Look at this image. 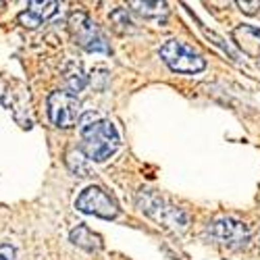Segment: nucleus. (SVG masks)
I'll return each instance as SVG.
<instances>
[{
  "label": "nucleus",
  "instance_id": "nucleus-7",
  "mask_svg": "<svg viewBox=\"0 0 260 260\" xmlns=\"http://www.w3.org/2000/svg\"><path fill=\"white\" fill-rule=\"evenodd\" d=\"M48 117L52 121V125L56 127H73L79 119V100L75 94L71 92H62V90H54L48 96Z\"/></svg>",
  "mask_w": 260,
  "mask_h": 260
},
{
  "label": "nucleus",
  "instance_id": "nucleus-11",
  "mask_svg": "<svg viewBox=\"0 0 260 260\" xmlns=\"http://www.w3.org/2000/svg\"><path fill=\"white\" fill-rule=\"evenodd\" d=\"M132 7L144 19H152V21H158V23H165V19L169 15V9L165 3H132Z\"/></svg>",
  "mask_w": 260,
  "mask_h": 260
},
{
  "label": "nucleus",
  "instance_id": "nucleus-5",
  "mask_svg": "<svg viewBox=\"0 0 260 260\" xmlns=\"http://www.w3.org/2000/svg\"><path fill=\"white\" fill-rule=\"evenodd\" d=\"M208 233L214 242L227 246L229 250H242L250 242V227L231 216H221L208 225Z\"/></svg>",
  "mask_w": 260,
  "mask_h": 260
},
{
  "label": "nucleus",
  "instance_id": "nucleus-8",
  "mask_svg": "<svg viewBox=\"0 0 260 260\" xmlns=\"http://www.w3.org/2000/svg\"><path fill=\"white\" fill-rule=\"evenodd\" d=\"M58 3H52V0H46V3H38V0H31L27 5V9L23 13H19L17 21L27 29H36L38 25H42L46 19H50L56 13Z\"/></svg>",
  "mask_w": 260,
  "mask_h": 260
},
{
  "label": "nucleus",
  "instance_id": "nucleus-3",
  "mask_svg": "<svg viewBox=\"0 0 260 260\" xmlns=\"http://www.w3.org/2000/svg\"><path fill=\"white\" fill-rule=\"evenodd\" d=\"M160 58L175 73H200L206 69V60L200 52L179 40H169L160 48Z\"/></svg>",
  "mask_w": 260,
  "mask_h": 260
},
{
  "label": "nucleus",
  "instance_id": "nucleus-14",
  "mask_svg": "<svg viewBox=\"0 0 260 260\" xmlns=\"http://www.w3.org/2000/svg\"><path fill=\"white\" fill-rule=\"evenodd\" d=\"M0 260H15V248L11 244L0 246Z\"/></svg>",
  "mask_w": 260,
  "mask_h": 260
},
{
  "label": "nucleus",
  "instance_id": "nucleus-1",
  "mask_svg": "<svg viewBox=\"0 0 260 260\" xmlns=\"http://www.w3.org/2000/svg\"><path fill=\"white\" fill-rule=\"evenodd\" d=\"M81 150L94 162H104L119 148V134L111 121L98 119L94 113L81 117Z\"/></svg>",
  "mask_w": 260,
  "mask_h": 260
},
{
  "label": "nucleus",
  "instance_id": "nucleus-15",
  "mask_svg": "<svg viewBox=\"0 0 260 260\" xmlns=\"http://www.w3.org/2000/svg\"><path fill=\"white\" fill-rule=\"evenodd\" d=\"M258 67H260V56H258Z\"/></svg>",
  "mask_w": 260,
  "mask_h": 260
},
{
  "label": "nucleus",
  "instance_id": "nucleus-12",
  "mask_svg": "<svg viewBox=\"0 0 260 260\" xmlns=\"http://www.w3.org/2000/svg\"><path fill=\"white\" fill-rule=\"evenodd\" d=\"M64 81H67V88L71 90V94L81 92L85 85H88V77H85L81 64H77V62H69L67 67H64Z\"/></svg>",
  "mask_w": 260,
  "mask_h": 260
},
{
  "label": "nucleus",
  "instance_id": "nucleus-4",
  "mask_svg": "<svg viewBox=\"0 0 260 260\" xmlns=\"http://www.w3.org/2000/svg\"><path fill=\"white\" fill-rule=\"evenodd\" d=\"M69 31L75 40V44L81 46L83 50H88V52H111V46H108L102 29L85 13L77 11V13L71 15Z\"/></svg>",
  "mask_w": 260,
  "mask_h": 260
},
{
  "label": "nucleus",
  "instance_id": "nucleus-9",
  "mask_svg": "<svg viewBox=\"0 0 260 260\" xmlns=\"http://www.w3.org/2000/svg\"><path fill=\"white\" fill-rule=\"evenodd\" d=\"M233 40L237 42L246 54L252 56H260V27H252V25H240L233 29Z\"/></svg>",
  "mask_w": 260,
  "mask_h": 260
},
{
  "label": "nucleus",
  "instance_id": "nucleus-6",
  "mask_svg": "<svg viewBox=\"0 0 260 260\" xmlns=\"http://www.w3.org/2000/svg\"><path fill=\"white\" fill-rule=\"evenodd\" d=\"M75 208L79 212L85 214H94L100 219H117L119 214V206L115 202L113 196H108V191L98 187V185H90L88 189H83L79 193V198L75 200Z\"/></svg>",
  "mask_w": 260,
  "mask_h": 260
},
{
  "label": "nucleus",
  "instance_id": "nucleus-2",
  "mask_svg": "<svg viewBox=\"0 0 260 260\" xmlns=\"http://www.w3.org/2000/svg\"><path fill=\"white\" fill-rule=\"evenodd\" d=\"M138 204L150 219H154L158 225H165V227H171V229H185L187 227V214L181 208L162 200L154 191L142 189L138 193Z\"/></svg>",
  "mask_w": 260,
  "mask_h": 260
},
{
  "label": "nucleus",
  "instance_id": "nucleus-13",
  "mask_svg": "<svg viewBox=\"0 0 260 260\" xmlns=\"http://www.w3.org/2000/svg\"><path fill=\"white\" fill-rule=\"evenodd\" d=\"M237 7H240L244 13H248V15H254L256 9H260V0H254V3H244V0H240Z\"/></svg>",
  "mask_w": 260,
  "mask_h": 260
},
{
  "label": "nucleus",
  "instance_id": "nucleus-10",
  "mask_svg": "<svg viewBox=\"0 0 260 260\" xmlns=\"http://www.w3.org/2000/svg\"><path fill=\"white\" fill-rule=\"evenodd\" d=\"M69 240L77 246V248H83V250H88V252H98L102 248V240L92 233L85 225H77L71 233H69Z\"/></svg>",
  "mask_w": 260,
  "mask_h": 260
}]
</instances>
